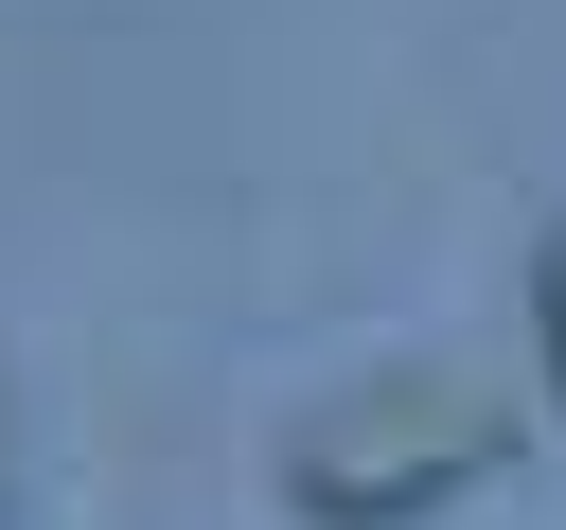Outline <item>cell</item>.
<instances>
[{
  "label": "cell",
  "mask_w": 566,
  "mask_h": 530,
  "mask_svg": "<svg viewBox=\"0 0 566 530\" xmlns=\"http://www.w3.org/2000/svg\"><path fill=\"white\" fill-rule=\"evenodd\" d=\"M0 495H18V389H0Z\"/></svg>",
  "instance_id": "3957f363"
},
{
  "label": "cell",
  "mask_w": 566,
  "mask_h": 530,
  "mask_svg": "<svg viewBox=\"0 0 566 530\" xmlns=\"http://www.w3.org/2000/svg\"><path fill=\"white\" fill-rule=\"evenodd\" d=\"M495 459H513V406L478 371H371V389L283 424V512L301 530H407V512L478 495Z\"/></svg>",
  "instance_id": "6da1fadb"
},
{
  "label": "cell",
  "mask_w": 566,
  "mask_h": 530,
  "mask_svg": "<svg viewBox=\"0 0 566 530\" xmlns=\"http://www.w3.org/2000/svg\"><path fill=\"white\" fill-rule=\"evenodd\" d=\"M531 353H548V406H566V212H548V247H531Z\"/></svg>",
  "instance_id": "7a4b0ae2"
}]
</instances>
